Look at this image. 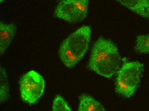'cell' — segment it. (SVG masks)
<instances>
[{"label": "cell", "instance_id": "cell-1", "mask_svg": "<svg viewBox=\"0 0 149 111\" xmlns=\"http://www.w3.org/2000/svg\"><path fill=\"white\" fill-rule=\"evenodd\" d=\"M121 65L118 49L110 40L100 38L93 44L88 67L97 74L110 79Z\"/></svg>", "mask_w": 149, "mask_h": 111}, {"label": "cell", "instance_id": "cell-2", "mask_svg": "<svg viewBox=\"0 0 149 111\" xmlns=\"http://www.w3.org/2000/svg\"><path fill=\"white\" fill-rule=\"evenodd\" d=\"M91 33V27L84 25L63 41L58 54L61 61L66 67H74L85 55L89 47Z\"/></svg>", "mask_w": 149, "mask_h": 111}, {"label": "cell", "instance_id": "cell-3", "mask_svg": "<svg viewBox=\"0 0 149 111\" xmlns=\"http://www.w3.org/2000/svg\"><path fill=\"white\" fill-rule=\"evenodd\" d=\"M144 70V65L141 62H126L117 73L115 81L116 92L126 98L134 95L140 84Z\"/></svg>", "mask_w": 149, "mask_h": 111}, {"label": "cell", "instance_id": "cell-4", "mask_svg": "<svg viewBox=\"0 0 149 111\" xmlns=\"http://www.w3.org/2000/svg\"><path fill=\"white\" fill-rule=\"evenodd\" d=\"M21 97L25 103H36L44 93V78L35 71H30L23 75L19 81Z\"/></svg>", "mask_w": 149, "mask_h": 111}, {"label": "cell", "instance_id": "cell-5", "mask_svg": "<svg viewBox=\"0 0 149 111\" xmlns=\"http://www.w3.org/2000/svg\"><path fill=\"white\" fill-rule=\"evenodd\" d=\"M89 0H61L54 11L58 19L70 23L80 22L86 18Z\"/></svg>", "mask_w": 149, "mask_h": 111}, {"label": "cell", "instance_id": "cell-6", "mask_svg": "<svg viewBox=\"0 0 149 111\" xmlns=\"http://www.w3.org/2000/svg\"><path fill=\"white\" fill-rule=\"evenodd\" d=\"M135 14L149 20V0H117Z\"/></svg>", "mask_w": 149, "mask_h": 111}, {"label": "cell", "instance_id": "cell-7", "mask_svg": "<svg viewBox=\"0 0 149 111\" xmlns=\"http://www.w3.org/2000/svg\"><path fill=\"white\" fill-rule=\"evenodd\" d=\"M16 32L15 24L0 23V53L2 54L12 42Z\"/></svg>", "mask_w": 149, "mask_h": 111}, {"label": "cell", "instance_id": "cell-8", "mask_svg": "<svg viewBox=\"0 0 149 111\" xmlns=\"http://www.w3.org/2000/svg\"><path fill=\"white\" fill-rule=\"evenodd\" d=\"M79 111H103L105 108L102 104L91 96L83 94L79 97Z\"/></svg>", "mask_w": 149, "mask_h": 111}, {"label": "cell", "instance_id": "cell-9", "mask_svg": "<svg viewBox=\"0 0 149 111\" xmlns=\"http://www.w3.org/2000/svg\"><path fill=\"white\" fill-rule=\"evenodd\" d=\"M0 101L3 103L9 98L10 90L7 72L2 67L0 68Z\"/></svg>", "mask_w": 149, "mask_h": 111}, {"label": "cell", "instance_id": "cell-10", "mask_svg": "<svg viewBox=\"0 0 149 111\" xmlns=\"http://www.w3.org/2000/svg\"><path fill=\"white\" fill-rule=\"evenodd\" d=\"M134 49L138 54H149V34L137 37Z\"/></svg>", "mask_w": 149, "mask_h": 111}, {"label": "cell", "instance_id": "cell-11", "mask_svg": "<svg viewBox=\"0 0 149 111\" xmlns=\"http://www.w3.org/2000/svg\"><path fill=\"white\" fill-rule=\"evenodd\" d=\"M52 110L71 111L72 110L67 102L61 96L56 95L53 101Z\"/></svg>", "mask_w": 149, "mask_h": 111}, {"label": "cell", "instance_id": "cell-12", "mask_svg": "<svg viewBox=\"0 0 149 111\" xmlns=\"http://www.w3.org/2000/svg\"><path fill=\"white\" fill-rule=\"evenodd\" d=\"M3 1V0H1V2Z\"/></svg>", "mask_w": 149, "mask_h": 111}]
</instances>
